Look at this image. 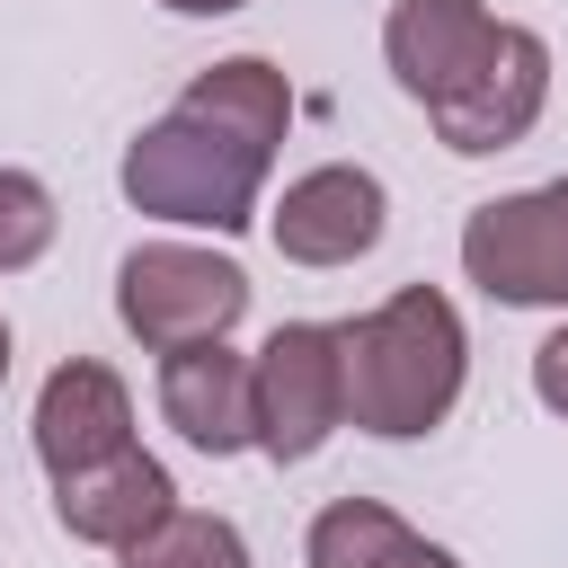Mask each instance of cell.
<instances>
[{"mask_svg": "<svg viewBox=\"0 0 568 568\" xmlns=\"http://www.w3.org/2000/svg\"><path fill=\"white\" fill-rule=\"evenodd\" d=\"M337 364H346V426L417 444L453 417L470 382V328L435 284H399L364 320H337Z\"/></svg>", "mask_w": 568, "mask_h": 568, "instance_id": "obj_1", "label": "cell"}, {"mask_svg": "<svg viewBox=\"0 0 568 568\" xmlns=\"http://www.w3.org/2000/svg\"><path fill=\"white\" fill-rule=\"evenodd\" d=\"M124 204L151 213V222H178V231H248L257 222V195H266V160H248L240 142H222L213 124L195 115H160L124 142V169H115Z\"/></svg>", "mask_w": 568, "mask_h": 568, "instance_id": "obj_2", "label": "cell"}, {"mask_svg": "<svg viewBox=\"0 0 568 568\" xmlns=\"http://www.w3.org/2000/svg\"><path fill=\"white\" fill-rule=\"evenodd\" d=\"M240 311H248V275H240V257H222V248L142 240V248H124V266H115V320H124V337H142L151 355L231 337Z\"/></svg>", "mask_w": 568, "mask_h": 568, "instance_id": "obj_3", "label": "cell"}, {"mask_svg": "<svg viewBox=\"0 0 568 568\" xmlns=\"http://www.w3.org/2000/svg\"><path fill=\"white\" fill-rule=\"evenodd\" d=\"M462 275L506 311H568V178L470 204Z\"/></svg>", "mask_w": 568, "mask_h": 568, "instance_id": "obj_4", "label": "cell"}, {"mask_svg": "<svg viewBox=\"0 0 568 568\" xmlns=\"http://www.w3.org/2000/svg\"><path fill=\"white\" fill-rule=\"evenodd\" d=\"M257 453L266 462H311L346 426V364H337V320H284L257 355Z\"/></svg>", "mask_w": 568, "mask_h": 568, "instance_id": "obj_5", "label": "cell"}, {"mask_svg": "<svg viewBox=\"0 0 568 568\" xmlns=\"http://www.w3.org/2000/svg\"><path fill=\"white\" fill-rule=\"evenodd\" d=\"M541 106H550V44H541V27L497 18L488 62H479L444 106H426V115H435V142H444L453 160H488V151H515V142L541 124Z\"/></svg>", "mask_w": 568, "mask_h": 568, "instance_id": "obj_6", "label": "cell"}, {"mask_svg": "<svg viewBox=\"0 0 568 568\" xmlns=\"http://www.w3.org/2000/svg\"><path fill=\"white\" fill-rule=\"evenodd\" d=\"M382 231H390V186L373 169H355V160L302 169L266 213L275 257H293V266H355V257L382 248Z\"/></svg>", "mask_w": 568, "mask_h": 568, "instance_id": "obj_7", "label": "cell"}, {"mask_svg": "<svg viewBox=\"0 0 568 568\" xmlns=\"http://www.w3.org/2000/svg\"><path fill=\"white\" fill-rule=\"evenodd\" d=\"M27 435H36V462H44L53 479H71V470H89V462H115V453L133 444V390H124V373L98 364V355L53 364L44 390H36Z\"/></svg>", "mask_w": 568, "mask_h": 568, "instance_id": "obj_8", "label": "cell"}, {"mask_svg": "<svg viewBox=\"0 0 568 568\" xmlns=\"http://www.w3.org/2000/svg\"><path fill=\"white\" fill-rule=\"evenodd\" d=\"M160 417L195 453H213V462L257 453V382H248V355L231 337H204V346L160 355Z\"/></svg>", "mask_w": 568, "mask_h": 568, "instance_id": "obj_9", "label": "cell"}, {"mask_svg": "<svg viewBox=\"0 0 568 568\" xmlns=\"http://www.w3.org/2000/svg\"><path fill=\"white\" fill-rule=\"evenodd\" d=\"M497 44V9L488 0H390L382 18V62L417 106H444Z\"/></svg>", "mask_w": 568, "mask_h": 568, "instance_id": "obj_10", "label": "cell"}, {"mask_svg": "<svg viewBox=\"0 0 568 568\" xmlns=\"http://www.w3.org/2000/svg\"><path fill=\"white\" fill-rule=\"evenodd\" d=\"M169 506H178V479H169V462L142 453V444H124L115 462H89V470L53 479V524H62L71 541H89V550H133Z\"/></svg>", "mask_w": 568, "mask_h": 568, "instance_id": "obj_11", "label": "cell"}, {"mask_svg": "<svg viewBox=\"0 0 568 568\" xmlns=\"http://www.w3.org/2000/svg\"><path fill=\"white\" fill-rule=\"evenodd\" d=\"M178 115L213 124L222 142H240L248 160L275 169L284 133H293V80L266 62V53H231V62H204L186 89H178Z\"/></svg>", "mask_w": 568, "mask_h": 568, "instance_id": "obj_12", "label": "cell"}, {"mask_svg": "<svg viewBox=\"0 0 568 568\" xmlns=\"http://www.w3.org/2000/svg\"><path fill=\"white\" fill-rule=\"evenodd\" d=\"M311 568H462L444 541H426L417 524H399L382 497H328L302 532Z\"/></svg>", "mask_w": 568, "mask_h": 568, "instance_id": "obj_13", "label": "cell"}, {"mask_svg": "<svg viewBox=\"0 0 568 568\" xmlns=\"http://www.w3.org/2000/svg\"><path fill=\"white\" fill-rule=\"evenodd\" d=\"M115 568H248V541L231 515H204V506H169L133 550H115Z\"/></svg>", "mask_w": 568, "mask_h": 568, "instance_id": "obj_14", "label": "cell"}, {"mask_svg": "<svg viewBox=\"0 0 568 568\" xmlns=\"http://www.w3.org/2000/svg\"><path fill=\"white\" fill-rule=\"evenodd\" d=\"M62 231V204L36 169H0V275H27Z\"/></svg>", "mask_w": 568, "mask_h": 568, "instance_id": "obj_15", "label": "cell"}, {"mask_svg": "<svg viewBox=\"0 0 568 568\" xmlns=\"http://www.w3.org/2000/svg\"><path fill=\"white\" fill-rule=\"evenodd\" d=\"M532 399H541L550 417H568V320L532 346Z\"/></svg>", "mask_w": 568, "mask_h": 568, "instance_id": "obj_16", "label": "cell"}, {"mask_svg": "<svg viewBox=\"0 0 568 568\" xmlns=\"http://www.w3.org/2000/svg\"><path fill=\"white\" fill-rule=\"evenodd\" d=\"M160 9H178V18H231V9H248V0H160Z\"/></svg>", "mask_w": 568, "mask_h": 568, "instance_id": "obj_17", "label": "cell"}, {"mask_svg": "<svg viewBox=\"0 0 568 568\" xmlns=\"http://www.w3.org/2000/svg\"><path fill=\"white\" fill-rule=\"evenodd\" d=\"M0 382H9V320H0Z\"/></svg>", "mask_w": 568, "mask_h": 568, "instance_id": "obj_18", "label": "cell"}]
</instances>
